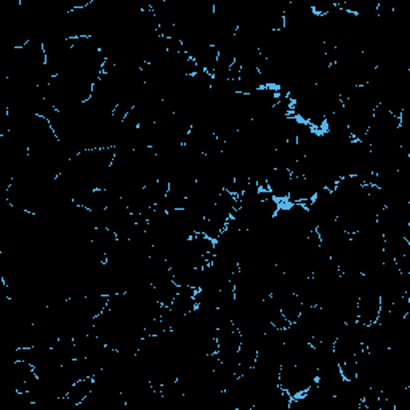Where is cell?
<instances>
[{
    "instance_id": "2",
    "label": "cell",
    "mask_w": 410,
    "mask_h": 410,
    "mask_svg": "<svg viewBox=\"0 0 410 410\" xmlns=\"http://www.w3.org/2000/svg\"><path fill=\"white\" fill-rule=\"evenodd\" d=\"M196 293H197V288L194 287H178V292H176L170 308L180 316L191 315V313L197 308Z\"/></svg>"
},
{
    "instance_id": "3",
    "label": "cell",
    "mask_w": 410,
    "mask_h": 410,
    "mask_svg": "<svg viewBox=\"0 0 410 410\" xmlns=\"http://www.w3.org/2000/svg\"><path fill=\"white\" fill-rule=\"evenodd\" d=\"M93 389H95V378L93 377L79 378L77 382H75L73 386L69 388L66 398L69 399L71 404H74L75 407H79L80 404H82L85 399L90 396V394H92Z\"/></svg>"
},
{
    "instance_id": "1",
    "label": "cell",
    "mask_w": 410,
    "mask_h": 410,
    "mask_svg": "<svg viewBox=\"0 0 410 410\" xmlns=\"http://www.w3.org/2000/svg\"><path fill=\"white\" fill-rule=\"evenodd\" d=\"M290 181L292 171L286 167H277L271 171L270 178H268V191L276 201L286 204L288 199V191H290Z\"/></svg>"
}]
</instances>
